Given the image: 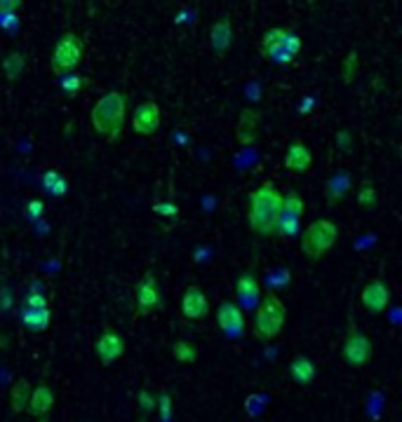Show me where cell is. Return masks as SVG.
Instances as JSON below:
<instances>
[{
  "instance_id": "obj_27",
  "label": "cell",
  "mask_w": 402,
  "mask_h": 422,
  "mask_svg": "<svg viewBox=\"0 0 402 422\" xmlns=\"http://www.w3.org/2000/svg\"><path fill=\"white\" fill-rule=\"evenodd\" d=\"M356 73H358V52H348V57L344 59V66H341V80L346 85H351L356 80Z\"/></svg>"
},
{
  "instance_id": "obj_12",
  "label": "cell",
  "mask_w": 402,
  "mask_h": 422,
  "mask_svg": "<svg viewBox=\"0 0 402 422\" xmlns=\"http://www.w3.org/2000/svg\"><path fill=\"white\" fill-rule=\"evenodd\" d=\"M217 324L226 336H240L242 329H245V314H242V307L235 305L233 300H223L221 305L217 307Z\"/></svg>"
},
{
  "instance_id": "obj_1",
  "label": "cell",
  "mask_w": 402,
  "mask_h": 422,
  "mask_svg": "<svg viewBox=\"0 0 402 422\" xmlns=\"http://www.w3.org/2000/svg\"><path fill=\"white\" fill-rule=\"evenodd\" d=\"M282 213V193L275 183H262L250 198V209H247V223L250 230L259 237H273L277 230V221Z\"/></svg>"
},
{
  "instance_id": "obj_28",
  "label": "cell",
  "mask_w": 402,
  "mask_h": 422,
  "mask_svg": "<svg viewBox=\"0 0 402 422\" xmlns=\"http://www.w3.org/2000/svg\"><path fill=\"white\" fill-rule=\"evenodd\" d=\"M43 186L50 190L52 195H64L66 193V181L57 174V171H47L43 178Z\"/></svg>"
},
{
  "instance_id": "obj_32",
  "label": "cell",
  "mask_w": 402,
  "mask_h": 422,
  "mask_svg": "<svg viewBox=\"0 0 402 422\" xmlns=\"http://www.w3.org/2000/svg\"><path fill=\"white\" fill-rule=\"evenodd\" d=\"M282 50L289 52V55H292L294 59H297V55L301 52V38H299L297 33H289V31H287V35H285V43H282Z\"/></svg>"
},
{
  "instance_id": "obj_16",
  "label": "cell",
  "mask_w": 402,
  "mask_h": 422,
  "mask_svg": "<svg viewBox=\"0 0 402 422\" xmlns=\"http://www.w3.org/2000/svg\"><path fill=\"white\" fill-rule=\"evenodd\" d=\"M235 294H238V298L245 307H257L262 287H259V279L254 277V272H242L238 282H235Z\"/></svg>"
},
{
  "instance_id": "obj_18",
  "label": "cell",
  "mask_w": 402,
  "mask_h": 422,
  "mask_svg": "<svg viewBox=\"0 0 402 422\" xmlns=\"http://www.w3.org/2000/svg\"><path fill=\"white\" fill-rule=\"evenodd\" d=\"M316 376H318V368L309 356H304V354L294 356L292 364H289V378L294 380V385L306 387V385H311L313 380H316Z\"/></svg>"
},
{
  "instance_id": "obj_24",
  "label": "cell",
  "mask_w": 402,
  "mask_h": 422,
  "mask_svg": "<svg viewBox=\"0 0 402 422\" xmlns=\"http://www.w3.org/2000/svg\"><path fill=\"white\" fill-rule=\"evenodd\" d=\"M299 221H301V218H297V216H289V213H280V221H277L275 235H280L282 240H292V237L299 233Z\"/></svg>"
},
{
  "instance_id": "obj_6",
  "label": "cell",
  "mask_w": 402,
  "mask_h": 422,
  "mask_svg": "<svg viewBox=\"0 0 402 422\" xmlns=\"http://www.w3.org/2000/svg\"><path fill=\"white\" fill-rule=\"evenodd\" d=\"M341 356H344V361L351 368H363L374 356V345H372L369 336H365L363 331H358L353 326L344 341V347H341Z\"/></svg>"
},
{
  "instance_id": "obj_33",
  "label": "cell",
  "mask_w": 402,
  "mask_h": 422,
  "mask_svg": "<svg viewBox=\"0 0 402 422\" xmlns=\"http://www.w3.org/2000/svg\"><path fill=\"white\" fill-rule=\"evenodd\" d=\"M45 211V204L43 200H31L26 202V207H24V213H26L28 221H35V218H40V213Z\"/></svg>"
},
{
  "instance_id": "obj_3",
  "label": "cell",
  "mask_w": 402,
  "mask_h": 422,
  "mask_svg": "<svg viewBox=\"0 0 402 422\" xmlns=\"http://www.w3.org/2000/svg\"><path fill=\"white\" fill-rule=\"evenodd\" d=\"M285 319H287V307L282 298L273 291L264 296L262 300L254 307V319H252V336L262 343L275 341L277 336L285 329Z\"/></svg>"
},
{
  "instance_id": "obj_29",
  "label": "cell",
  "mask_w": 402,
  "mask_h": 422,
  "mask_svg": "<svg viewBox=\"0 0 402 422\" xmlns=\"http://www.w3.org/2000/svg\"><path fill=\"white\" fill-rule=\"evenodd\" d=\"M59 87H62L68 97H75V94L82 89V78H80V75H73V73L62 75V78H59Z\"/></svg>"
},
{
  "instance_id": "obj_30",
  "label": "cell",
  "mask_w": 402,
  "mask_h": 422,
  "mask_svg": "<svg viewBox=\"0 0 402 422\" xmlns=\"http://www.w3.org/2000/svg\"><path fill=\"white\" fill-rule=\"evenodd\" d=\"M137 401H139V408L144 411V415H149L156 411V403H158V396L153 394L149 390H141L137 394Z\"/></svg>"
},
{
  "instance_id": "obj_8",
  "label": "cell",
  "mask_w": 402,
  "mask_h": 422,
  "mask_svg": "<svg viewBox=\"0 0 402 422\" xmlns=\"http://www.w3.org/2000/svg\"><path fill=\"white\" fill-rule=\"evenodd\" d=\"M360 303L372 314H383L391 305V289L383 279H372L365 284L363 294H360Z\"/></svg>"
},
{
  "instance_id": "obj_10",
  "label": "cell",
  "mask_w": 402,
  "mask_h": 422,
  "mask_svg": "<svg viewBox=\"0 0 402 422\" xmlns=\"http://www.w3.org/2000/svg\"><path fill=\"white\" fill-rule=\"evenodd\" d=\"M161 127V108L156 101H144L132 113V129L139 136H153Z\"/></svg>"
},
{
  "instance_id": "obj_20",
  "label": "cell",
  "mask_w": 402,
  "mask_h": 422,
  "mask_svg": "<svg viewBox=\"0 0 402 422\" xmlns=\"http://www.w3.org/2000/svg\"><path fill=\"white\" fill-rule=\"evenodd\" d=\"M31 383L28 380L19 378L10 390V406L15 413H24L28 408V396H31Z\"/></svg>"
},
{
  "instance_id": "obj_23",
  "label": "cell",
  "mask_w": 402,
  "mask_h": 422,
  "mask_svg": "<svg viewBox=\"0 0 402 422\" xmlns=\"http://www.w3.org/2000/svg\"><path fill=\"white\" fill-rule=\"evenodd\" d=\"M304 211H306V202L299 193L289 190L287 195H282V213H289V216L301 218V216H304Z\"/></svg>"
},
{
  "instance_id": "obj_7",
  "label": "cell",
  "mask_w": 402,
  "mask_h": 422,
  "mask_svg": "<svg viewBox=\"0 0 402 422\" xmlns=\"http://www.w3.org/2000/svg\"><path fill=\"white\" fill-rule=\"evenodd\" d=\"M161 287H158V279L153 272H146L144 277L134 287V305H137V314L141 317H151L153 312L161 310Z\"/></svg>"
},
{
  "instance_id": "obj_26",
  "label": "cell",
  "mask_w": 402,
  "mask_h": 422,
  "mask_svg": "<svg viewBox=\"0 0 402 422\" xmlns=\"http://www.w3.org/2000/svg\"><path fill=\"white\" fill-rule=\"evenodd\" d=\"M358 204L365 207V209H369V207L376 204V188L372 186L369 181L360 183V188H358Z\"/></svg>"
},
{
  "instance_id": "obj_35",
  "label": "cell",
  "mask_w": 402,
  "mask_h": 422,
  "mask_svg": "<svg viewBox=\"0 0 402 422\" xmlns=\"http://www.w3.org/2000/svg\"><path fill=\"white\" fill-rule=\"evenodd\" d=\"M24 0H0V15H19Z\"/></svg>"
},
{
  "instance_id": "obj_22",
  "label": "cell",
  "mask_w": 402,
  "mask_h": 422,
  "mask_svg": "<svg viewBox=\"0 0 402 422\" xmlns=\"http://www.w3.org/2000/svg\"><path fill=\"white\" fill-rule=\"evenodd\" d=\"M24 68H26V57H24L19 50L10 52V55L3 59V70H5V75H8V80H19Z\"/></svg>"
},
{
  "instance_id": "obj_2",
  "label": "cell",
  "mask_w": 402,
  "mask_h": 422,
  "mask_svg": "<svg viewBox=\"0 0 402 422\" xmlns=\"http://www.w3.org/2000/svg\"><path fill=\"white\" fill-rule=\"evenodd\" d=\"M127 120V94L125 92H109L104 94L90 111V122L97 134L106 136L109 141H116L120 136Z\"/></svg>"
},
{
  "instance_id": "obj_36",
  "label": "cell",
  "mask_w": 402,
  "mask_h": 422,
  "mask_svg": "<svg viewBox=\"0 0 402 422\" xmlns=\"http://www.w3.org/2000/svg\"><path fill=\"white\" fill-rule=\"evenodd\" d=\"M156 211H158V213H163V216H176L179 207H174L172 202H167V204H156Z\"/></svg>"
},
{
  "instance_id": "obj_9",
  "label": "cell",
  "mask_w": 402,
  "mask_h": 422,
  "mask_svg": "<svg viewBox=\"0 0 402 422\" xmlns=\"http://www.w3.org/2000/svg\"><path fill=\"white\" fill-rule=\"evenodd\" d=\"M94 354H97V359L102 361L104 366L116 364V361L125 354V338L120 334H116L113 329L102 331V336H99L97 343H94Z\"/></svg>"
},
{
  "instance_id": "obj_14",
  "label": "cell",
  "mask_w": 402,
  "mask_h": 422,
  "mask_svg": "<svg viewBox=\"0 0 402 422\" xmlns=\"http://www.w3.org/2000/svg\"><path fill=\"white\" fill-rule=\"evenodd\" d=\"M282 162H285V167L289 171H294V174H304V171H309L313 167V153L301 139H294L292 144L285 148Z\"/></svg>"
},
{
  "instance_id": "obj_4",
  "label": "cell",
  "mask_w": 402,
  "mask_h": 422,
  "mask_svg": "<svg viewBox=\"0 0 402 422\" xmlns=\"http://www.w3.org/2000/svg\"><path fill=\"white\" fill-rule=\"evenodd\" d=\"M339 240V228L329 218H316L301 230V253L309 260H320Z\"/></svg>"
},
{
  "instance_id": "obj_17",
  "label": "cell",
  "mask_w": 402,
  "mask_h": 422,
  "mask_svg": "<svg viewBox=\"0 0 402 422\" xmlns=\"http://www.w3.org/2000/svg\"><path fill=\"white\" fill-rule=\"evenodd\" d=\"M210 40H212V50H214L217 57H223L228 52L230 43H233V26H230L228 17H221L210 31Z\"/></svg>"
},
{
  "instance_id": "obj_25",
  "label": "cell",
  "mask_w": 402,
  "mask_h": 422,
  "mask_svg": "<svg viewBox=\"0 0 402 422\" xmlns=\"http://www.w3.org/2000/svg\"><path fill=\"white\" fill-rule=\"evenodd\" d=\"M172 352L176 356V361H181V364H196V359H198V349L188 341H179L174 345Z\"/></svg>"
},
{
  "instance_id": "obj_15",
  "label": "cell",
  "mask_w": 402,
  "mask_h": 422,
  "mask_svg": "<svg viewBox=\"0 0 402 422\" xmlns=\"http://www.w3.org/2000/svg\"><path fill=\"white\" fill-rule=\"evenodd\" d=\"M55 406V392H52L50 385H35L31 390V396H28V408L26 411L33 415V418H47Z\"/></svg>"
},
{
  "instance_id": "obj_21",
  "label": "cell",
  "mask_w": 402,
  "mask_h": 422,
  "mask_svg": "<svg viewBox=\"0 0 402 422\" xmlns=\"http://www.w3.org/2000/svg\"><path fill=\"white\" fill-rule=\"evenodd\" d=\"M50 307H40V310H31V307H26V310L21 312V322L26 329L31 331H45L47 326H50Z\"/></svg>"
},
{
  "instance_id": "obj_37",
  "label": "cell",
  "mask_w": 402,
  "mask_h": 422,
  "mask_svg": "<svg viewBox=\"0 0 402 422\" xmlns=\"http://www.w3.org/2000/svg\"><path fill=\"white\" fill-rule=\"evenodd\" d=\"M137 422H146V420H137Z\"/></svg>"
},
{
  "instance_id": "obj_11",
  "label": "cell",
  "mask_w": 402,
  "mask_h": 422,
  "mask_svg": "<svg viewBox=\"0 0 402 422\" xmlns=\"http://www.w3.org/2000/svg\"><path fill=\"white\" fill-rule=\"evenodd\" d=\"M181 314L188 322H200V319L210 314V300H207L205 291L198 284H191L181 296Z\"/></svg>"
},
{
  "instance_id": "obj_31",
  "label": "cell",
  "mask_w": 402,
  "mask_h": 422,
  "mask_svg": "<svg viewBox=\"0 0 402 422\" xmlns=\"http://www.w3.org/2000/svg\"><path fill=\"white\" fill-rule=\"evenodd\" d=\"M156 408H158V411H161V418H163V422H170V418H172V399H170V394H167V392H163V394L158 396Z\"/></svg>"
},
{
  "instance_id": "obj_13",
  "label": "cell",
  "mask_w": 402,
  "mask_h": 422,
  "mask_svg": "<svg viewBox=\"0 0 402 422\" xmlns=\"http://www.w3.org/2000/svg\"><path fill=\"white\" fill-rule=\"evenodd\" d=\"M259 127H262V113L257 108H245L235 124V141L240 146H252L259 139Z\"/></svg>"
},
{
  "instance_id": "obj_19",
  "label": "cell",
  "mask_w": 402,
  "mask_h": 422,
  "mask_svg": "<svg viewBox=\"0 0 402 422\" xmlns=\"http://www.w3.org/2000/svg\"><path fill=\"white\" fill-rule=\"evenodd\" d=\"M285 35H287V28H277V26L264 33L262 43H259V52H262V57L266 59V61H271V59L275 57V52L282 50Z\"/></svg>"
},
{
  "instance_id": "obj_5",
  "label": "cell",
  "mask_w": 402,
  "mask_h": 422,
  "mask_svg": "<svg viewBox=\"0 0 402 422\" xmlns=\"http://www.w3.org/2000/svg\"><path fill=\"white\" fill-rule=\"evenodd\" d=\"M82 55H85V40L73 31L64 33L62 38L57 40L55 50H52V59H50L52 73H55L57 78L73 73L75 66L80 64Z\"/></svg>"
},
{
  "instance_id": "obj_34",
  "label": "cell",
  "mask_w": 402,
  "mask_h": 422,
  "mask_svg": "<svg viewBox=\"0 0 402 422\" xmlns=\"http://www.w3.org/2000/svg\"><path fill=\"white\" fill-rule=\"evenodd\" d=\"M24 305L31 307V310H40V307H47V298H45V294H40V291H31V294L26 296V300H24Z\"/></svg>"
}]
</instances>
